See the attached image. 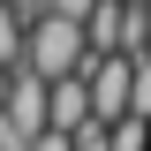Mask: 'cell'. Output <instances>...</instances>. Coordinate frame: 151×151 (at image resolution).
Returning a JSON list of instances; mask_svg holds the SVG:
<instances>
[{
	"instance_id": "6da1fadb",
	"label": "cell",
	"mask_w": 151,
	"mask_h": 151,
	"mask_svg": "<svg viewBox=\"0 0 151 151\" xmlns=\"http://www.w3.org/2000/svg\"><path fill=\"white\" fill-rule=\"evenodd\" d=\"M45 8H53L60 23H91V8H98V0H45Z\"/></svg>"
},
{
	"instance_id": "7a4b0ae2",
	"label": "cell",
	"mask_w": 151,
	"mask_h": 151,
	"mask_svg": "<svg viewBox=\"0 0 151 151\" xmlns=\"http://www.w3.org/2000/svg\"><path fill=\"white\" fill-rule=\"evenodd\" d=\"M8 83H15V68H0V113H8Z\"/></svg>"
}]
</instances>
